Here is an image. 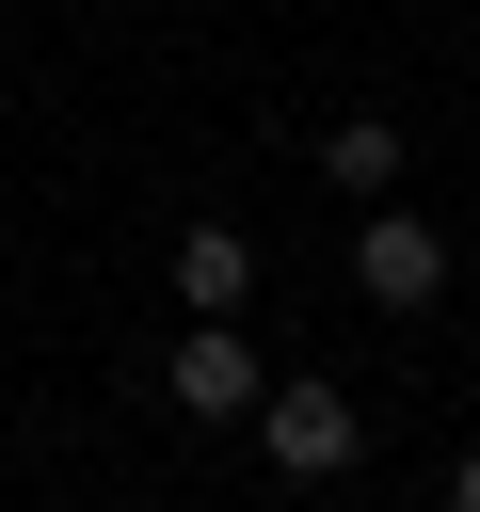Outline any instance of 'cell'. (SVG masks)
Wrapping results in <instances>:
<instances>
[{
	"label": "cell",
	"instance_id": "6da1fadb",
	"mask_svg": "<svg viewBox=\"0 0 480 512\" xmlns=\"http://www.w3.org/2000/svg\"><path fill=\"white\" fill-rule=\"evenodd\" d=\"M256 448H272L288 480H352V464H368V416H352V384H272V400H256Z\"/></svg>",
	"mask_w": 480,
	"mask_h": 512
},
{
	"label": "cell",
	"instance_id": "7a4b0ae2",
	"mask_svg": "<svg viewBox=\"0 0 480 512\" xmlns=\"http://www.w3.org/2000/svg\"><path fill=\"white\" fill-rule=\"evenodd\" d=\"M352 288H368L384 320H416V304H448V240H432L416 208H384V192H368V224H352Z\"/></svg>",
	"mask_w": 480,
	"mask_h": 512
},
{
	"label": "cell",
	"instance_id": "3957f363",
	"mask_svg": "<svg viewBox=\"0 0 480 512\" xmlns=\"http://www.w3.org/2000/svg\"><path fill=\"white\" fill-rule=\"evenodd\" d=\"M160 400H176V416H256V400H272V368H256V336H240V320H192V336H176V368H160Z\"/></svg>",
	"mask_w": 480,
	"mask_h": 512
},
{
	"label": "cell",
	"instance_id": "277c9868",
	"mask_svg": "<svg viewBox=\"0 0 480 512\" xmlns=\"http://www.w3.org/2000/svg\"><path fill=\"white\" fill-rule=\"evenodd\" d=\"M240 288H256V240L240 224H176V304L192 320H240Z\"/></svg>",
	"mask_w": 480,
	"mask_h": 512
},
{
	"label": "cell",
	"instance_id": "5b68a950",
	"mask_svg": "<svg viewBox=\"0 0 480 512\" xmlns=\"http://www.w3.org/2000/svg\"><path fill=\"white\" fill-rule=\"evenodd\" d=\"M304 160H320V176H336L352 208H368V192H400V128H384V112H352V128H320Z\"/></svg>",
	"mask_w": 480,
	"mask_h": 512
},
{
	"label": "cell",
	"instance_id": "8992f818",
	"mask_svg": "<svg viewBox=\"0 0 480 512\" xmlns=\"http://www.w3.org/2000/svg\"><path fill=\"white\" fill-rule=\"evenodd\" d=\"M448 512H480V448H464V464H448Z\"/></svg>",
	"mask_w": 480,
	"mask_h": 512
}]
</instances>
